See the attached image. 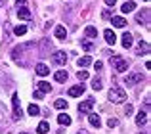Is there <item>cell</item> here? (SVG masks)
I'll return each instance as SVG.
<instances>
[{
    "mask_svg": "<svg viewBox=\"0 0 151 134\" xmlns=\"http://www.w3.org/2000/svg\"><path fill=\"white\" fill-rule=\"evenodd\" d=\"M107 98H109V102H113V104H122V102L126 100V92L122 88H119V86H113V88L109 90V94H107Z\"/></svg>",
    "mask_w": 151,
    "mask_h": 134,
    "instance_id": "obj_1",
    "label": "cell"
},
{
    "mask_svg": "<svg viewBox=\"0 0 151 134\" xmlns=\"http://www.w3.org/2000/svg\"><path fill=\"white\" fill-rule=\"evenodd\" d=\"M15 6H17V17L21 19V21H29L31 19V12H29V8H27L25 0H17Z\"/></svg>",
    "mask_w": 151,
    "mask_h": 134,
    "instance_id": "obj_2",
    "label": "cell"
},
{
    "mask_svg": "<svg viewBox=\"0 0 151 134\" xmlns=\"http://www.w3.org/2000/svg\"><path fill=\"white\" fill-rule=\"evenodd\" d=\"M111 65H113L115 69L119 71V73H124V71L128 69V63H126V60H122V58H119V56H113V58H111Z\"/></svg>",
    "mask_w": 151,
    "mask_h": 134,
    "instance_id": "obj_3",
    "label": "cell"
},
{
    "mask_svg": "<svg viewBox=\"0 0 151 134\" xmlns=\"http://www.w3.org/2000/svg\"><path fill=\"white\" fill-rule=\"evenodd\" d=\"M12 107H14V119L19 121L23 113H21V105H19V96H17V94L12 96Z\"/></svg>",
    "mask_w": 151,
    "mask_h": 134,
    "instance_id": "obj_4",
    "label": "cell"
},
{
    "mask_svg": "<svg viewBox=\"0 0 151 134\" xmlns=\"http://www.w3.org/2000/svg\"><path fill=\"white\" fill-rule=\"evenodd\" d=\"M94 104H96V100H86V102H81L78 104V113H90L92 111V107H94Z\"/></svg>",
    "mask_w": 151,
    "mask_h": 134,
    "instance_id": "obj_5",
    "label": "cell"
},
{
    "mask_svg": "<svg viewBox=\"0 0 151 134\" xmlns=\"http://www.w3.org/2000/svg\"><path fill=\"white\" fill-rule=\"evenodd\" d=\"M52 61L58 65H65L67 63V54L65 52H54L52 54Z\"/></svg>",
    "mask_w": 151,
    "mask_h": 134,
    "instance_id": "obj_6",
    "label": "cell"
},
{
    "mask_svg": "<svg viewBox=\"0 0 151 134\" xmlns=\"http://www.w3.org/2000/svg\"><path fill=\"white\" fill-rule=\"evenodd\" d=\"M142 81H144V77H142L140 73H130L128 77H126L124 82H126L128 86H134V84H138V82H142Z\"/></svg>",
    "mask_w": 151,
    "mask_h": 134,
    "instance_id": "obj_7",
    "label": "cell"
},
{
    "mask_svg": "<svg viewBox=\"0 0 151 134\" xmlns=\"http://www.w3.org/2000/svg\"><path fill=\"white\" fill-rule=\"evenodd\" d=\"M67 94H69L71 98H78V96H82V94H84V86H82V84L71 86V88H69V92H67Z\"/></svg>",
    "mask_w": 151,
    "mask_h": 134,
    "instance_id": "obj_8",
    "label": "cell"
},
{
    "mask_svg": "<svg viewBox=\"0 0 151 134\" xmlns=\"http://www.w3.org/2000/svg\"><path fill=\"white\" fill-rule=\"evenodd\" d=\"M149 52V44L145 40H140L136 44V54H147Z\"/></svg>",
    "mask_w": 151,
    "mask_h": 134,
    "instance_id": "obj_9",
    "label": "cell"
},
{
    "mask_svg": "<svg viewBox=\"0 0 151 134\" xmlns=\"http://www.w3.org/2000/svg\"><path fill=\"white\" fill-rule=\"evenodd\" d=\"M103 37H105V42H107V44H111V46L117 42V37H115V33L111 29H107L105 33H103Z\"/></svg>",
    "mask_w": 151,
    "mask_h": 134,
    "instance_id": "obj_10",
    "label": "cell"
},
{
    "mask_svg": "<svg viewBox=\"0 0 151 134\" xmlns=\"http://www.w3.org/2000/svg\"><path fill=\"white\" fill-rule=\"evenodd\" d=\"M132 42H134V38H132V35H130V33H124V35H122L121 44L124 46V48H130V46H132Z\"/></svg>",
    "mask_w": 151,
    "mask_h": 134,
    "instance_id": "obj_11",
    "label": "cell"
},
{
    "mask_svg": "<svg viewBox=\"0 0 151 134\" xmlns=\"http://www.w3.org/2000/svg\"><path fill=\"white\" fill-rule=\"evenodd\" d=\"M88 123L92 125V127H96V128L101 127V119L96 115V113H90V115H88Z\"/></svg>",
    "mask_w": 151,
    "mask_h": 134,
    "instance_id": "obj_12",
    "label": "cell"
},
{
    "mask_svg": "<svg viewBox=\"0 0 151 134\" xmlns=\"http://www.w3.org/2000/svg\"><path fill=\"white\" fill-rule=\"evenodd\" d=\"M121 10H122V14H130V12L136 10V4H134L132 0H128V2H124V4L121 6Z\"/></svg>",
    "mask_w": 151,
    "mask_h": 134,
    "instance_id": "obj_13",
    "label": "cell"
},
{
    "mask_svg": "<svg viewBox=\"0 0 151 134\" xmlns=\"http://www.w3.org/2000/svg\"><path fill=\"white\" fill-rule=\"evenodd\" d=\"M54 35H55V38L63 40V38L67 37V31H65V27H63V25H58V27H55V31H54Z\"/></svg>",
    "mask_w": 151,
    "mask_h": 134,
    "instance_id": "obj_14",
    "label": "cell"
},
{
    "mask_svg": "<svg viewBox=\"0 0 151 134\" xmlns=\"http://www.w3.org/2000/svg\"><path fill=\"white\" fill-rule=\"evenodd\" d=\"M58 123L63 125V127H69V125H71V117L67 115V113H59V115H58Z\"/></svg>",
    "mask_w": 151,
    "mask_h": 134,
    "instance_id": "obj_15",
    "label": "cell"
},
{
    "mask_svg": "<svg viewBox=\"0 0 151 134\" xmlns=\"http://www.w3.org/2000/svg\"><path fill=\"white\" fill-rule=\"evenodd\" d=\"M38 92H42V94H48V92H52V86H50V82H46V81H40V82H38Z\"/></svg>",
    "mask_w": 151,
    "mask_h": 134,
    "instance_id": "obj_16",
    "label": "cell"
},
{
    "mask_svg": "<svg viewBox=\"0 0 151 134\" xmlns=\"http://www.w3.org/2000/svg\"><path fill=\"white\" fill-rule=\"evenodd\" d=\"M84 35H86V38H96L98 37V29H96V27H92V25H88L84 29Z\"/></svg>",
    "mask_w": 151,
    "mask_h": 134,
    "instance_id": "obj_17",
    "label": "cell"
},
{
    "mask_svg": "<svg viewBox=\"0 0 151 134\" xmlns=\"http://www.w3.org/2000/svg\"><path fill=\"white\" fill-rule=\"evenodd\" d=\"M37 73L40 75V77H46V75L50 73V67L46 65V63H38V65H37Z\"/></svg>",
    "mask_w": 151,
    "mask_h": 134,
    "instance_id": "obj_18",
    "label": "cell"
},
{
    "mask_svg": "<svg viewBox=\"0 0 151 134\" xmlns=\"http://www.w3.org/2000/svg\"><path fill=\"white\" fill-rule=\"evenodd\" d=\"M111 23H113L115 27H124V25H126V19L121 17V15H115V17L111 19Z\"/></svg>",
    "mask_w": 151,
    "mask_h": 134,
    "instance_id": "obj_19",
    "label": "cell"
},
{
    "mask_svg": "<svg viewBox=\"0 0 151 134\" xmlns=\"http://www.w3.org/2000/svg\"><path fill=\"white\" fill-rule=\"evenodd\" d=\"M145 121H147V113H145V111H140L136 115V125H138V127H142Z\"/></svg>",
    "mask_w": 151,
    "mask_h": 134,
    "instance_id": "obj_20",
    "label": "cell"
},
{
    "mask_svg": "<svg viewBox=\"0 0 151 134\" xmlns=\"http://www.w3.org/2000/svg\"><path fill=\"white\" fill-rule=\"evenodd\" d=\"M90 63H92V58H90V56L78 58V61H77V65H78V67H88Z\"/></svg>",
    "mask_w": 151,
    "mask_h": 134,
    "instance_id": "obj_21",
    "label": "cell"
},
{
    "mask_svg": "<svg viewBox=\"0 0 151 134\" xmlns=\"http://www.w3.org/2000/svg\"><path fill=\"white\" fill-rule=\"evenodd\" d=\"M48 130H50V125L46 123V121H42V123L37 127V132H38V134H46Z\"/></svg>",
    "mask_w": 151,
    "mask_h": 134,
    "instance_id": "obj_22",
    "label": "cell"
},
{
    "mask_svg": "<svg viewBox=\"0 0 151 134\" xmlns=\"http://www.w3.org/2000/svg\"><path fill=\"white\" fill-rule=\"evenodd\" d=\"M54 79H55L58 82H65V81H67V71H58V73L54 75Z\"/></svg>",
    "mask_w": 151,
    "mask_h": 134,
    "instance_id": "obj_23",
    "label": "cell"
},
{
    "mask_svg": "<svg viewBox=\"0 0 151 134\" xmlns=\"http://www.w3.org/2000/svg\"><path fill=\"white\" fill-rule=\"evenodd\" d=\"M27 111H29V115H33V117L35 115H40V107H38V105H35V104H31Z\"/></svg>",
    "mask_w": 151,
    "mask_h": 134,
    "instance_id": "obj_24",
    "label": "cell"
},
{
    "mask_svg": "<svg viewBox=\"0 0 151 134\" xmlns=\"http://www.w3.org/2000/svg\"><path fill=\"white\" fill-rule=\"evenodd\" d=\"M92 88L96 90V92L103 88V84H101V81H100V79H92Z\"/></svg>",
    "mask_w": 151,
    "mask_h": 134,
    "instance_id": "obj_25",
    "label": "cell"
},
{
    "mask_svg": "<svg viewBox=\"0 0 151 134\" xmlns=\"http://www.w3.org/2000/svg\"><path fill=\"white\" fill-rule=\"evenodd\" d=\"M14 33L17 35V37H19V35H25V33H27V27H25V25H17V27L14 29Z\"/></svg>",
    "mask_w": 151,
    "mask_h": 134,
    "instance_id": "obj_26",
    "label": "cell"
},
{
    "mask_svg": "<svg viewBox=\"0 0 151 134\" xmlns=\"http://www.w3.org/2000/svg\"><path fill=\"white\" fill-rule=\"evenodd\" d=\"M55 109H67V102L65 100H55Z\"/></svg>",
    "mask_w": 151,
    "mask_h": 134,
    "instance_id": "obj_27",
    "label": "cell"
},
{
    "mask_svg": "<svg viewBox=\"0 0 151 134\" xmlns=\"http://www.w3.org/2000/svg\"><path fill=\"white\" fill-rule=\"evenodd\" d=\"M77 77H78V81H86V79H88V73L82 69V71H78V73H77Z\"/></svg>",
    "mask_w": 151,
    "mask_h": 134,
    "instance_id": "obj_28",
    "label": "cell"
},
{
    "mask_svg": "<svg viewBox=\"0 0 151 134\" xmlns=\"http://www.w3.org/2000/svg\"><path fill=\"white\" fill-rule=\"evenodd\" d=\"M117 125H119V121H117V119H111V117H109V121H107V127L111 128V127H117Z\"/></svg>",
    "mask_w": 151,
    "mask_h": 134,
    "instance_id": "obj_29",
    "label": "cell"
},
{
    "mask_svg": "<svg viewBox=\"0 0 151 134\" xmlns=\"http://www.w3.org/2000/svg\"><path fill=\"white\" fill-rule=\"evenodd\" d=\"M81 44H82V48H84V50H88V52H90V50H92V44H90L88 40H82Z\"/></svg>",
    "mask_w": 151,
    "mask_h": 134,
    "instance_id": "obj_30",
    "label": "cell"
},
{
    "mask_svg": "<svg viewBox=\"0 0 151 134\" xmlns=\"http://www.w3.org/2000/svg\"><path fill=\"white\" fill-rule=\"evenodd\" d=\"M132 111H134V107H132V105H130V104H126V109H124L126 117H128V115H132Z\"/></svg>",
    "mask_w": 151,
    "mask_h": 134,
    "instance_id": "obj_31",
    "label": "cell"
},
{
    "mask_svg": "<svg viewBox=\"0 0 151 134\" xmlns=\"http://www.w3.org/2000/svg\"><path fill=\"white\" fill-rule=\"evenodd\" d=\"M94 69H96V71H101V69H103V63H101V61H96V65H94Z\"/></svg>",
    "mask_w": 151,
    "mask_h": 134,
    "instance_id": "obj_32",
    "label": "cell"
},
{
    "mask_svg": "<svg viewBox=\"0 0 151 134\" xmlns=\"http://www.w3.org/2000/svg\"><path fill=\"white\" fill-rule=\"evenodd\" d=\"M42 96H44V94H42V92H38V90L35 92V100H42Z\"/></svg>",
    "mask_w": 151,
    "mask_h": 134,
    "instance_id": "obj_33",
    "label": "cell"
},
{
    "mask_svg": "<svg viewBox=\"0 0 151 134\" xmlns=\"http://www.w3.org/2000/svg\"><path fill=\"white\" fill-rule=\"evenodd\" d=\"M115 2H117V0H105L107 6H115Z\"/></svg>",
    "mask_w": 151,
    "mask_h": 134,
    "instance_id": "obj_34",
    "label": "cell"
},
{
    "mask_svg": "<svg viewBox=\"0 0 151 134\" xmlns=\"http://www.w3.org/2000/svg\"><path fill=\"white\" fill-rule=\"evenodd\" d=\"M77 134H88V132H86V130H78Z\"/></svg>",
    "mask_w": 151,
    "mask_h": 134,
    "instance_id": "obj_35",
    "label": "cell"
},
{
    "mask_svg": "<svg viewBox=\"0 0 151 134\" xmlns=\"http://www.w3.org/2000/svg\"><path fill=\"white\" fill-rule=\"evenodd\" d=\"M4 2H6V0H0V8H2V6H4Z\"/></svg>",
    "mask_w": 151,
    "mask_h": 134,
    "instance_id": "obj_36",
    "label": "cell"
},
{
    "mask_svg": "<svg viewBox=\"0 0 151 134\" xmlns=\"http://www.w3.org/2000/svg\"><path fill=\"white\" fill-rule=\"evenodd\" d=\"M19 134H27V132H19Z\"/></svg>",
    "mask_w": 151,
    "mask_h": 134,
    "instance_id": "obj_37",
    "label": "cell"
},
{
    "mask_svg": "<svg viewBox=\"0 0 151 134\" xmlns=\"http://www.w3.org/2000/svg\"><path fill=\"white\" fill-rule=\"evenodd\" d=\"M144 2H149V0H144Z\"/></svg>",
    "mask_w": 151,
    "mask_h": 134,
    "instance_id": "obj_38",
    "label": "cell"
}]
</instances>
